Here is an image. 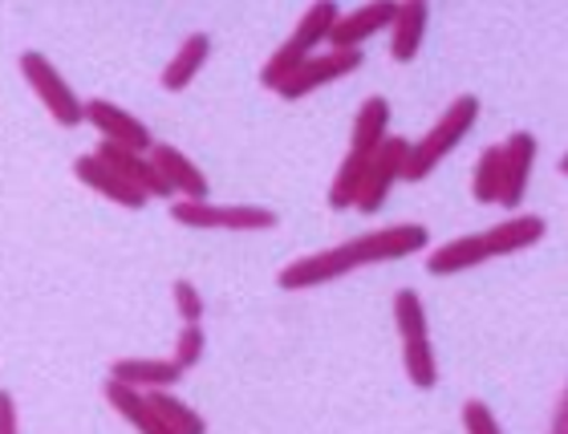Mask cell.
Here are the masks:
<instances>
[{
  "label": "cell",
  "instance_id": "cell-6",
  "mask_svg": "<svg viewBox=\"0 0 568 434\" xmlns=\"http://www.w3.org/2000/svg\"><path fill=\"white\" fill-rule=\"evenodd\" d=\"M406 151H410V142H406V139H394V134H386V139H382L378 147H374L366 175H362V191H357V200H354V208L362 215L382 212V203L390 200L394 183L403 179Z\"/></svg>",
  "mask_w": 568,
  "mask_h": 434
},
{
  "label": "cell",
  "instance_id": "cell-9",
  "mask_svg": "<svg viewBox=\"0 0 568 434\" xmlns=\"http://www.w3.org/2000/svg\"><path fill=\"white\" fill-rule=\"evenodd\" d=\"M94 154L106 166H114L131 188H139L146 200H171V183L159 175V166L151 163V154L146 151H131V147H119V142L102 139Z\"/></svg>",
  "mask_w": 568,
  "mask_h": 434
},
{
  "label": "cell",
  "instance_id": "cell-21",
  "mask_svg": "<svg viewBox=\"0 0 568 434\" xmlns=\"http://www.w3.org/2000/svg\"><path fill=\"white\" fill-rule=\"evenodd\" d=\"M390 134V102L386 98H366L362 110L354 118V139H349V151L357 154H374L382 139Z\"/></svg>",
  "mask_w": 568,
  "mask_h": 434
},
{
  "label": "cell",
  "instance_id": "cell-17",
  "mask_svg": "<svg viewBox=\"0 0 568 434\" xmlns=\"http://www.w3.org/2000/svg\"><path fill=\"white\" fill-rule=\"evenodd\" d=\"M207 58H212V37H207V33H191L187 41L175 49V58L166 61L163 78H159L166 94H179V90H187V85L200 78L203 65H207Z\"/></svg>",
  "mask_w": 568,
  "mask_h": 434
},
{
  "label": "cell",
  "instance_id": "cell-7",
  "mask_svg": "<svg viewBox=\"0 0 568 434\" xmlns=\"http://www.w3.org/2000/svg\"><path fill=\"white\" fill-rule=\"evenodd\" d=\"M357 70H362V49H329V53H321V58L308 53V58L276 85V94H281L284 102H301V98H308L313 90H321V85H333L337 78H349V73H357Z\"/></svg>",
  "mask_w": 568,
  "mask_h": 434
},
{
  "label": "cell",
  "instance_id": "cell-3",
  "mask_svg": "<svg viewBox=\"0 0 568 434\" xmlns=\"http://www.w3.org/2000/svg\"><path fill=\"white\" fill-rule=\"evenodd\" d=\"M337 0H313L308 4V12L296 21V29L288 33V41H284L281 49H276L273 58L264 61V70H261V85L264 90H276V85L288 78V73L301 65V61L313 53L317 46H325V37H329V24L337 21Z\"/></svg>",
  "mask_w": 568,
  "mask_h": 434
},
{
  "label": "cell",
  "instance_id": "cell-20",
  "mask_svg": "<svg viewBox=\"0 0 568 434\" xmlns=\"http://www.w3.org/2000/svg\"><path fill=\"white\" fill-rule=\"evenodd\" d=\"M142 394H146V402H151L154 418L163 423V434H203L207 431L203 414L191 411L187 402H179L175 394H171V386L166 390H142Z\"/></svg>",
  "mask_w": 568,
  "mask_h": 434
},
{
  "label": "cell",
  "instance_id": "cell-28",
  "mask_svg": "<svg viewBox=\"0 0 568 434\" xmlns=\"http://www.w3.org/2000/svg\"><path fill=\"white\" fill-rule=\"evenodd\" d=\"M21 431V418H17V402H12L9 390H0V434H17Z\"/></svg>",
  "mask_w": 568,
  "mask_h": 434
},
{
  "label": "cell",
  "instance_id": "cell-29",
  "mask_svg": "<svg viewBox=\"0 0 568 434\" xmlns=\"http://www.w3.org/2000/svg\"><path fill=\"white\" fill-rule=\"evenodd\" d=\"M552 434H568V394L557 398V418H552Z\"/></svg>",
  "mask_w": 568,
  "mask_h": 434
},
{
  "label": "cell",
  "instance_id": "cell-14",
  "mask_svg": "<svg viewBox=\"0 0 568 434\" xmlns=\"http://www.w3.org/2000/svg\"><path fill=\"white\" fill-rule=\"evenodd\" d=\"M426 21H430V9H426V0H398V9H394V21H390V58L398 65L418 58V49H423V33H426Z\"/></svg>",
  "mask_w": 568,
  "mask_h": 434
},
{
  "label": "cell",
  "instance_id": "cell-16",
  "mask_svg": "<svg viewBox=\"0 0 568 434\" xmlns=\"http://www.w3.org/2000/svg\"><path fill=\"white\" fill-rule=\"evenodd\" d=\"M110 377H119L134 390H166L183 377V370L171 357H119L110 365Z\"/></svg>",
  "mask_w": 568,
  "mask_h": 434
},
{
  "label": "cell",
  "instance_id": "cell-25",
  "mask_svg": "<svg viewBox=\"0 0 568 434\" xmlns=\"http://www.w3.org/2000/svg\"><path fill=\"white\" fill-rule=\"evenodd\" d=\"M203 350H207V333H203L200 321H183V329H179V337H175V350H171V362L187 374L191 365H200Z\"/></svg>",
  "mask_w": 568,
  "mask_h": 434
},
{
  "label": "cell",
  "instance_id": "cell-15",
  "mask_svg": "<svg viewBox=\"0 0 568 434\" xmlns=\"http://www.w3.org/2000/svg\"><path fill=\"white\" fill-rule=\"evenodd\" d=\"M548 220L545 215H511V220L496 223L491 232H484L487 256H516L524 248H536L545 240Z\"/></svg>",
  "mask_w": 568,
  "mask_h": 434
},
{
  "label": "cell",
  "instance_id": "cell-23",
  "mask_svg": "<svg viewBox=\"0 0 568 434\" xmlns=\"http://www.w3.org/2000/svg\"><path fill=\"white\" fill-rule=\"evenodd\" d=\"M403 370L410 377V386L418 390L438 386V362H435V350H430V337L403 341Z\"/></svg>",
  "mask_w": 568,
  "mask_h": 434
},
{
  "label": "cell",
  "instance_id": "cell-1",
  "mask_svg": "<svg viewBox=\"0 0 568 434\" xmlns=\"http://www.w3.org/2000/svg\"><path fill=\"white\" fill-rule=\"evenodd\" d=\"M430 232L423 223H394V228H378L369 235H354L337 248H325V252H313V256H301L293 264H284L276 272V284L284 293H301V289H317V284H329L337 276H349V272L366 269V264H386V260H403L423 252Z\"/></svg>",
  "mask_w": 568,
  "mask_h": 434
},
{
  "label": "cell",
  "instance_id": "cell-18",
  "mask_svg": "<svg viewBox=\"0 0 568 434\" xmlns=\"http://www.w3.org/2000/svg\"><path fill=\"white\" fill-rule=\"evenodd\" d=\"M487 256V244H484V232L479 235H459V240H450V244L435 248L430 256H426V272L430 276H455V272H471L479 269Z\"/></svg>",
  "mask_w": 568,
  "mask_h": 434
},
{
  "label": "cell",
  "instance_id": "cell-8",
  "mask_svg": "<svg viewBox=\"0 0 568 434\" xmlns=\"http://www.w3.org/2000/svg\"><path fill=\"white\" fill-rule=\"evenodd\" d=\"M499 151H504V166H499L496 203H504V208H520L524 195H528V183H532L536 134H528V130H516V134H508V142H504Z\"/></svg>",
  "mask_w": 568,
  "mask_h": 434
},
{
  "label": "cell",
  "instance_id": "cell-5",
  "mask_svg": "<svg viewBox=\"0 0 568 434\" xmlns=\"http://www.w3.org/2000/svg\"><path fill=\"white\" fill-rule=\"evenodd\" d=\"M21 73L24 82L33 85V94L41 98V107L49 110V118L58 122V127H82L85 114H82V98L73 94L70 82L58 73V65L45 58V53H37V49H29V53H21Z\"/></svg>",
  "mask_w": 568,
  "mask_h": 434
},
{
  "label": "cell",
  "instance_id": "cell-27",
  "mask_svg": "<svg viewBox=\"0 0 568 434\" xmlns=\"http://www.w3.org/2000/svg\"><path fill=\"white\" fill-rule=\"evenodd\" d=\"M171 296H175L179 321H203V296H200V289H195V284H191V281H175Z\"/></svg>",
  "mask_w": 568,
  "mask_h": 434
},
{
  "label": "cell",
  "instance_id": "cell-4",
  "mask_svg": "<svg viewBox=\"0 0 568 434\" xmlns=\"http://www.w3.org/2000/svg\"><path fill=\"white\" fill-rule=\"evenodd\" d=\"M171 220L183 223V228H224V232H268L276 228V215L268 208H256V203H212L207 195L203 200H175L171 203Z\"/></svg>",
  "mask_w": 568,
  "mask_h": 434
},
{
  "label": "cell",
  "instance_id": "cell-19",
  "mask_svg": "<svg viewBox=\"0 0 568 434\" xmlns=\"http://www.w3.org/2000/svg\"><path fill=\"white\" fill-rule=\"evenodd\" d=\"M102 394H106L110 411L122 414V418H126V423H131L134 431H142V434H163V423L154 418L151 402H146V394H142V390L126 386V382H119V377H110Z\"/></svg>",
  "mask_w": 568,
  "mask_h": 434
},
{
  "label": "cell",
  "instance_id": "cell-22",
  "mask_svg": "<svg viewBox=\"0 0 568 434\" xmlns=\"http://www.w3.org/2000/svg\"><path fill=\"white\" fill-rule=\"evenodd\" d=\"M366 166H369V154L349 151L342 159V166H337V175H333V183H329V208H333V212L354 208L357 191H362V175H366Z\"/></svg>",
  "mask_w": 568,
  "mask_h": 434
},
{
  "label": "cell",
  "instance_id": "cell-2",
  "mask_svg": "<svg viewBox=\"0 0 568 434\" xmlns=\"http://www.w3.org/2000/svg\"><path fill=\"white\" fill-rule=\"evenodd\" d=\"M475 122H479V98L459 94L447 110H443V114H438V122L426 130L423 139L410 142V151H406V166H403L406 183H423V179L430 175V171H435V166L443 163V159H447L463 139H467V134H471Z\"/></svg>",
  "mask_w": 568,
  "mask_h": 434
},
{
  "label": "cell",
  "instance_id": "cell-12",
  "mask_svg": "<svg viewBox=\"0 0 568 434\" xmlns=\"http://www.w3.org/2000/svg\"><path fill=\"white\" fill-rule=\"evenodd\" d=\"M73 175L82 179L90 191H98L102 200L119 203V208H126V212H139V208H146V195H142L139 188H131V183H126L114 166L102 163L98 154H82V159L73 163Z\"/></svg>",
  "mask_w": 568,
  "mask_h": 434
},
{
  "label": "cell",
  "instance_id": "cell-10",
  "mask_svg": "<svg viewBox=\"0 0 568 434\" xmlns=\"http://www.w3.org/2000/svg\"><path fill=\"white\" fill-rule=\"evenodd\" d=\"M394 9H398V0H369L362 9L354 12H337V21L329 24V37H325V46L333 49H362V41H369L374 33L382 29H390L394 21Z\"/></svg>",
  "mask_w": 568,
  "mask_h": 434
},
{
  "label": "cell",
  "instance_id": "cell-24",
  "mask_svg": "<svg viewBox=\"0 0 568 434\" xmlns=\"http://www.w3.org/2000/svg\"><path fill=\"white\" fill-rule=\"evenodd\" d=\"M499 166H504V151L499 147H487L479 154V163H475V175H471V195L479 203H496L499 195Z\"/></svg>",
  "mask_w": 568,
  "mask_h": 434
},
{
  "label": "cell",
  "instance_id": "cell-26",
  "mask_svg": "<svg viewBox=\"0 0 568 434\" xmlns=\"http://www.w3.org/2000/svg\"><path fill=\"white\" fill-rule=\"evenodd\" d=\"M463 426H467L471 434H499L496 414L487 411V402H479V398L463 402Z\"/></svg>",
  "mask_w": 568,
  "mask_h": 434
},
{
  "label": "cell",
  "instance_id": "cell-11",
  "mask_svg": "<svg viewBox=\"0 0 568 434\" xmlns=\"http://www.w3.org/2000/svg\"><path fill=\"white\" fill-rule=\"evenodd\" d=\"M82 114L102 139L119 142V147H131V151H151L154 139H151V130H146V122H139V118L126 114L122 107L106 102V98H90V102H82Z\"/></svg>",
  "mask_w": 568,
  "mask_h": 434
},
{
  "label": "cell",
  "instance_id": "cell-13",
  "mask_svg": "<svg viewBox=\"0 0 568 434\" xmlns=\"http://www.w3.org/2000/svg\"><path fill=\"white\" fill-rule=\"evenodd\" d=\"M146 154H151V163L159 166V175L171 183V195H179V200H203V195H207V175H203L200 166L191 163L179 147L151 142V151Z\"/></svg>",
  "mask_w": 568,
  "mask_h": 434
}]
</instances>
